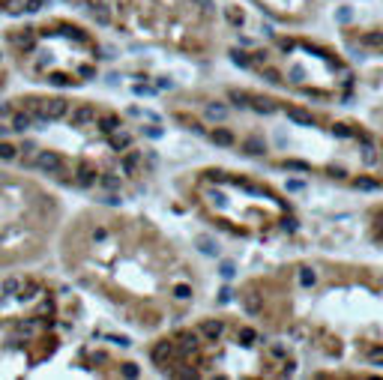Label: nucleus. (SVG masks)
<instances>
[{
  "mask_svg": "<svg viewBox=\"0 0 383 380\" xmlns=\"http://www.w3.org/2000/svg\"><path fill=\"white\" fill-rule=\"evenodd\" d=\"M48 81H51L54 87H72V84H75V81H72L69 75H63V72H54V75H51Z\"/></svg>",
  "mask_w": 383,
  "mask_h": 380,
  "instance_id": "24",
  "label": "nucleus"
},
{
  "mask_svg": "<svg viewBox=\"0 0 383 380\" xmlns=\"http://www.w3.org/2000/svg\"><path fill=\"white\" fill-rule=\"evenodd\" d=\"M36 293H39V285H27V287H24V293H21V296H24V299H33Z\"/></svg>",
  "mask_w": 383,
  "mask_h": 380,
  "instance_id": "38",
  "label": "nucleus"
},
{
  "mask_svg": "<svg viewBox=\"0 0 383 380\" xmlns=\"http://www.w3.org/2000/svg\"><path fill=\"white\" fill-rule=\"evenodd\" d=\"M159 87H162V90H171V87H174V81H168V78H159Z\"/></svg>",
  "mask_w": 383,
  "mask_h": 380,
  "instance_id": "48",
  "label": "nucleus"
},
{
  "mask_svg": "<svg viewBox=\"0 0 383 380\" xmlns=\"http://www.w3.org/2000/svg\"><path fill=\"white\" fill-rule=\"evenodd\" d=\"M279 45H282V48H285V51H293V42H290V39H282V42H279Z\"/></svg>",
  "mask_w": 383,
  "mask_h": 380,
  "instance_id": "53",
  "label": "nucleus"
},
{
  "mask_svg": "<svg viewBox=\"0 0 383 380\" xmlns=\"http://www.w3.org/2000/svg\"><path fill=\"white\" fill-rule=\"evenodd\" d=\"M353 186H356V189H377L380 183H377V180H368V177H359Z\"/></svg>",
  "mask_w": 383,
  "mask_h": 380,
  "instance_id": "31",
  "label": "nucleus"
},
{
  "mask_svg": "<svg viewBox=\"0 0 383 380\" xmlns=\"http://www.w3.org/2000/svg\"><path fill=\"white\" fill-rule=\"evenodd\" d=\"M252 60H255V63H266V51H255Z\"/></svg>",
  "mask_w": 383,
  "mask_h": 380,
  "instance_id": "42",
  "label": "nucleus"
},
{
  "mask_svg": "<svg viewBox=\"0 0 383 380\" xmlns=\"http://www.w3.org/2000/svg\"><path fill=\"white\" fill-rule=\"evenodd\" d=\"M246 153H249V156H263V153H266V144H263L260 138H249V141H246Z\"/></svg>",
  "mask_w": 383,
  "mask_h": 380,
  "instance_id": "15",
  "label": "nucleus"
},
{
  "mask_svg": "<svg viewBox=\"0 0 383 380\" xmlns=\"http://www.w3.org/2000/svg\"><path fill=\"white\" fill-rule=\"evenodd\" d=\"M204 114H207V120H216V123H222L224 117H227V108H224L222 102H210Z\"/></svg>",
  "mask_w": 383,
  "mask_h": 380,
  "instance_id": "11",
  "label": "nucleus"
},
{
  "mask_svg": "<svg viewBox=\"0 0 383 380\" xmlns=\"http://www.w3.org/2000/svg\"><path fill=\"white\" fill-rule=\"evenodd\" d=\"M266 78H270L273 84H279V81H282V78H279V72H273V69H266Z\"/></svg>",
  "mask_w": 383,
  "mask_h": 380,
  "instance_id": "46",
  "label": "nucleus"
},
{
  "mask_svg": "<svg viewBox=\"0 0 383 380\" xmlns=\"http://www.w3.org/2000/svg\"><path fill=\"white\" fill-rule=\"evenodd\" d=\"M315 282H318V273H315L312 267H302V270H299V285L302 287H315Z\"/></svg>",
  "mask_w": 383,
  "mask_h": 380,
  "instance_id": "17",
  "label": "nucleus"
},
{
  "mask_svg": "<svg viewBox=\"0 0 383 380\" xmlns=\"http://www.w3.org/2000/svg\"><path fill=\"white\" fill-rule=\"evenodd\" d=\"M138 374H141V371H138L135 362H126V365H123V377H138Z\"/></svg>",
  "mask_w": 383,
  "mask_h": 380,
  "instance_id": "36",
  "label": "nucleus"
},
{
  "mask_svg": "<svg viewBox=\"0 0 383 380\" xmlns=\"http://www.w3.org/2000/svg\"><path fill=\"white\" fill-rule=\"evenodd\" d=\"M171 356H174V345H171V341H159V345L153 348V362H159V365H165Z\"/></svg>",
  "mask_w": 383,
  "mask_h": 380,
  "instance_id": "8",
  "label": "nucleus"
},
{
  "mask_svg": "<svg viewBox=\"0 0 383 380\" xmlns=\"http://www.w3.org/2000/svg\"><path fill=\"white\" fill-rule=\"evenodd\" d=\"M237 338H240V341H243V345H255L257 332H255V329H252V326H243V329H240V335H237Z\"/></svg>",
  "mask_w": 383,
  "mask_h": 380,
  "instance_id": "28",
  "label": "nucleus"
},
{
  "mask_svg": "<svg viewBox=\"0 0 383 380\" xmlns=\"http://www.w3.org/2000/svg\"><path fill=\"white\" fill-rule=\"evenodd\" d=\"M138 165H141V153L138 150H126V156H123V174H135Z\"/></svg>",
  "mask_w": 383,
  "mask_h": 380,
  "instance_id": "13",
  "label": "nucleus"
},
{
  "mask_svg": "<svg viewBox=\"0 0 383 380\" xmlns=\"http://www.w3.org/2000/svg\"><path fill=\"white\" fill-rule=\"evenodd\" d=\"M195 348H198V335H195V332H189V335H183V338H180V353H183V356L192 353Z\"/></svg>",
  "mask_w": 383,
  "mask_h": 380,
  "instance_id": "21",
  "label": "nucleus"
},
{
  "mask_svg": "<svg viewBox=\"0 0 383 380\" xmlns=\"http://www.w3.org/2000/svg\"><path fill=\"white\" fill-rule=\"evenodd\" d=\"M90 12H93V18L96 21H99V24H111V12H108V6H102V3H96L93 9H90Z\"/></svg>",
  "mask_w": 383,
  "mask_h": 380,
  "instance_id": "20",
  "label": "nucleus"
},
{
  "mask_svg": "<svg viewBox=\"0 0 383 380\" xmlns=\"http://www.w3.org/2000/svg\"><path fill=\"white\" fill-rule=\"evenodd\" d=\"M285 171H309V162H296V159H285V165H282Z\"/></svg>",
  "mask_w": 383,
  "mask_h": 380,
  "instance_id": "29",
  "label": "nucleus"
},
{
  "mask_svg": "<svg viewBox=\"0 0 383 380\" xmlns=\"http://www.w3.org/2000/svg\"><path fill=\"white\" fill-rule=\"evenodd\" d=\"M287 120H293L296 126H315L312 114H309V111H302V108H287Z\"/></svg>",
  "mask_w": 383,
  "mask_h": 380,
  "instance_id": "9",
  "label": "nucleus"
},
{
  "mask_svg": "<svg viewBox=\"0 0 383 380\" xmlns=\"http://www.w3.org/2000/svg\"><path fill=\"white\" fill-rule=\"evenodd\" d=\"M362 45H371V48H383V30H371L362 36Z\"/></svg>",
  "mask_w": 383,
  "mask_h": 380,
  "instance_id": "19",
  "label": "nucleus"
},
{
  "mask_svg": "<svg viewBox=\"0 0 383 380\" xmlns=\"http://www.w3.org/2000/svg\"><path fill=\"white\" fill-rule=\"evenodd\" d=\"M231 99H234L237 105H249V102H246V93H237V90H231Z\"/></svg>",
  "mask_w": 383,
  "mask_h": 380,
  "instance_id": "40",
  "label": "nucleus"
},
{
  "mask_svg": "<svg viewBox=\"0 0 383 380\" xmlns=\"http://www.w3.org/2000/svg\"><path fill=\"white\" fill-rule=\"evenodd\" d=\"M18 290H21V279H15V276H12V279H6V282H3V293H6V296H12V293H18Z\"/></svg>",
  "mask_w": 383,
  "mask_h": 380,
  "instance_id": "27",
  "label": "nucleus"
},
{
  "mask_svg": "<svg viewBox=\"0 0 383 380\" xmlns=\"http://www.w3.org/2000/svg\"><path fill=\"white\" fill-rule=\"evenodd\" d=\"M9 126L15 129V132H27L30 126H36V120H33V114L27 108H21V111H12L9 114Z\"/></svg>",
  "mask_w": 383,
  "mask_h": 380,
  "instance_id": "3",
  "label": "nucleus"
},
{
  "mask_svg": "<svg viewBox=\"0 0 383 380\" xmlns=\"http://www.w3.org/2000/svg\"><path fill=\"white\" fill-rule=\"evenodd\" d=\"M117 129H120V117H117V114L99 117V132H102V135H111V132H117Z\"/></svg>",
  "mask_w": 383,
  "mask_h": 380,
  "instance_id": "10",
  "label": "nucleus"
},
{
  "mask_svg": "<svg viewBox=\"0 0 383 380\" xmlns=\"http://www.w3.org/2000/svg\"><path fill=\"white\" fill-rule=\"evenodd\" d=\"M243 306H246V312H249V315H257V312L263 309V302H260V296H257V293H246Z\"/></svg>",
  "mask_w": 383,
  "mask_h": 380,
  "instance_id": "16",
  "label": "nucleus"
},
{
  "mask_svg": "<svg viewBox=\"0 0 383 380\" xmlns=\"http://www.w3.org/2000/svg\"><path fill=\"white\" fill-rule=\"evenodd\" d=\"M0 183H3V177H0Z\"/></svg>",
  "mask_w": 383,
  "mask_h": 380,
  "instance_id": "54",
  "label": "nucleus"
},
{
  "mask_svg": "<svg viewBox=\"0 0 383 380\" xmlns=\"http://www.w3.org/2000/svg\"><path fill=\"white\" fill-rule=\"evenodd\" d=\"M195 246H198V252H201V254H210V257H216V254H219V243H216L213 237H207V234H201V237L195 240Z\"/></svg>",
  "mask_w": 383,
  "mask_h": 380,
  "instance_id": "7",
  "label": "nucleus"
},
{
  "mask_svg": "<svg viewBox=\"0 0 383 380\" xmlns=\"http://www.w3.org/2000/svg\"><path fill=\"white\" fill-rule=\"evenodd\" d=\"M227 21H231L234 27H243V21H246V15H243L240 9H227Z\"/></svg>",
  "mask_w": 383,
  "mask_h": 380,
  "instance_id": "30",
  "label": "nucleus"
},
{
  "mask_svg": "<svg viewBox=\"0 0 383 380\" xmlns=\"http://www.w3.org/2000/svg\"><path fill=\"white\" fill-rule=\"evenodd\" d=\"M135 93H138V96H147V93H153V90H150V87H144V84H138V87H135Z\"/></svg>",
  "mask_w": 383,
  "mask_h": 380,
  "instance_id": "49",
  "label": "nucleus"
},
{
  "mask_svg": "<svg viewBox=\"0 0 383 380\" xmlns=\"http://www.w3.org/2000/svg\"><path fill=\"white\" fill-rule=\"evenodd\" d=\"M362 162H365V165H377V162H380L377 150H374L371 144H365V150H362Z\"/></svg>",
  "mask_w": 383,
  "mask_h": 380,
  "instance_id": "26",
  "label": "nucleus"
},
{
  "mask_svg": "<svg viewBox=\"0 0 383 380\" xmlns=\"http://www.w3.org/2000/svg\"><path fill=\"white\" fill-rule=\"evenodd\" d=\"M332 135H338V138H351L353 129H351V126H344V123H335V126H332Z\"/></svg>",
  "mask_w": 383,
  "mask_h": 380,
  "instance_id": "32",
  "label": "nucleus"
},
{
  "mask_svg": "<svg viewBox=\"0 0 383 380\" xmlns=\"http://www.w3.org/2000/svg\"><path fill=\"white\" fill-rule=\"evenodd\" d=\"M9 42L18 45V48H27L30 45V33H9Z\"/></svg>",
  "mask_w": 383,
  "mask_h": 380,
  "instance_id": "25",
  "label": "nucleus"
},
{
  "mask_svg": "<svg viewBox=\"0 0 383 380\" xmlns=\"http://www.w3.org/2000/svg\"><path fill=\"white\" fill-rule=\"evenodd\" d=\"M213 144H219V147H234L237 138H234V132H227V129H216V132H213Z\"/></svg>",
  "mask_w": 383,
  "mask_h": 380,
  "instance_id": "12",
  "label": "nucleus"
},
{
  "mask_svg": "<svg viewBox=\"0 0 383 380\" xmlns=\"http://www.w3.org/2000/svg\"><path fill=\"white\" fill-rule=\"evenodd\" d=\"M78 186H84V189H90L93 183H99V177H96V168L93 165H78Z\"/></svg>",
  "mask_w": 383,
  "mask_h": 380,
  "instance_id": "6",
  "label": "nucleus"
},
{
  "mask_svg": "<svg viewBox=\"0 0 383 380\" xmlns=\"http://www.w3.org/2000/svg\"><path fill=\"white\" fill-rule=\"evenodd\" d=\"M270 353H273V356H285V348H282V345H273Z\"/></svg>",
  "mask_w": 383,
  "mask_h": 380,
  "instance_id": "45",
  "label": "nucleus"
},
{
  "mask_svg": "<svg viewBox=\"0 0 383 380\" xmlns=\"http://www.w3.org/2000/svg\"><path fill=\"white\" fill-rule=\"evenodd\" d=\"M224 332V323L222 320H207V323H201V335L204 338H210V341H219Z\"/></svg>",
  "mask_w": 383,
  "mask_h": 380,
  "instance_id": "5",
  "label": "nucleus"
},
{
  "mask_svg": "<svg viewBox=\"0 0 383 380\" xmlns=\"http://www.w3.org/2000/svg\"><path fill=\"white\" fill-rule=\"evenodd\" d=\"M60 33H66V36H72V39H78V42H87V36H84L81 30H75V27H63Z\"/></svg>",
  "mask_w": 383,
  "mask_h": 380,
  "instance_id": "35",
  "label": "nucleus"
},
{
  "mask_svg": "<svg viewBox=\"0 0 383 380\" xmlns=\"http://www.w3.org/2000/svg\"><path fill=\"white\" fill-rule=\"evenodd\" d=\"M290 335H293V338H302V335H305V329H302V326H293V329H290Z\"/></svg>",
  "mask_w": 383,
  "mask_h": 380,
  "instance_id": "47",
  "label": "nucleus"
},
{
  "mask_svg": "<svg viewBox=\"0 0 383 380\" xmlns=\"http://www.w3.org/2000/svg\"><path fill=\"white\" fill-rule=\"evenodd\" d=\"M174 296H177V299H192V287L189 285H177L174 287Z\"/></svg>",
  "mask_w": 383,
  "mask_h": 380,
  "instance_id": "33",
  "label": "nucleus"
},
{
  "mask_svg": "<svg viewBox=\"0 0 383 380\" xmlns=\"http://www.w3.org/2000/svg\"><path fill=\"white\" fill-rule=\"evenodd\" d=\"M207 180H227V177H224L222 171H210V174H207Z\"/></svg>",
  "mask_w": 383,
  "mask_h": 380,
  "instance_id": "43",
  "label": "nucleus"
},
{
  "mask_svg": "<svg viewBox=\"0 0 383 380\" xmlns=\"http://www.w3.org/2000/svg\"><path fill=\"white\" fill-rule=\"evenodd\" d=\"M231 299H234V290L231 287H222L219 290V302H231Z\"/></svg>",
  "mask_w": 383,
  "mask_h": 380,
  "instance_id": "37",
  "label": "nucleus"
},
{
  "mask_svg": "<svg viewBox=\"0 0 383 380\" xmlns=\"http://www.w3.org/2000/svg\"><path fill=\"white\" fill-rule=\"evenodd\" d=\"M78 75H81V78H93L96 69H93V66H81V69H78Z\"/></svg>",
  "mask_w": 383,
  "mask_h": 380,
  "instance_id": "39",
  "label": "nucleus"
},
{
  "mask_svg": "<svg viewBox=\"0 0 383 380\" xmlns=\"http://www.w3.org/2000/svg\"><path fill=\"white\" fill-rule=\"evenodd\" d=\"M108 341H114V345H120V348H126V345H129V338H126V335H111Z\"/></svg>",
  "mask_w": 383,
  "mask_h": 380,
  "instance_id": "41",
  "label": "nucleus"
},
{
  "mask_svg": "<svg viewBox=\"0 0 383 380\" xmlns=\"http://www.w3.org/2000/svg\"><path fill=\"white\" fill-rule=\"evenodd\" d=\"M219 273H222V279H234V273H237V267H234L231 260H224L222 267H219Z\"/></svg>",
  "mask_w": 383,
  "mask_h": 380,
  "instance_id": "34",
  "label": "nucleus"
},
{
  "mask_svg": "<svg viewBox=\"0 0 383 380\" xmlns=\"http://www.w3.org/2000/svg\"><path fill=\"white\" fill-rule=\"evenodd\" d=\"M290 75H293V78H290V81H302V69H299V66H296V69H293V72H290Z\"/></svg>",
  "mask_w": 383,
  "mask_h": 380,
  "instance_id": "52",
  "label": "nucleus"
},
{
  "mask_svg": "<svg viewBox=\"0 0 383 380\" xmlns=\"http://www.w3.org/2000/svg\"><path fill=\"white\" fill-rule=\"evenodd\" d=\"M380 165H383V159H380Z\"/></svg>",
  "mask_w": 383,
  "mask_h": 380,
  "instance_id": "55",
  "label": "nucleus"
},
{
  "mask_svg": "<svg viewBox=\"0 0 383 380\" xmlns=\"http://www.w3.org/2000/svg\"><path fill=\"white\" fill-rule=\"evenodd\" d=\"M287 189H290V192H299V189H302V183H299V180H290V183H287Z\"/></svg>",
  "mask_w": 383,
  "mask_h": 380,
  "instance_id": "50",
  "label": "nucleus"
},
{
  "mask_svg": "<svg viewBox=\"0 0 383 380\" xmlns=\"http://www.w3.org/2000/svg\"><path fill=\"white\" fill-rule=\"evenodd\" d=\"M99 186L105 192H120V177L117 174H102L99 177Z\"/></svg>",
  "mask_w": 383,
  "mask_h": 380,
  "instance_id": "14",
  "label": "nucleus"
},
{
  "mask_svg": "<svg viewBox=\"0 0 383 380\" xmlns=\"http://www.w3.org/2000/svg\"><path fill=\"white\" fill-rule=\"evenodd\" d=\"M93 120H96L93 105H78V108L69 114V123H72V126H87V123H93Z\"/></svg>",
  "mask_w": 383,
  "mask_h": 380,
  "instance_id": "2",
  "label": "nucleus"
},
{
  "mask_svg": "<svg viewBox=\"0 0 383 380\" xmlns=\"http://www.w3.org/2000/svg\"><path fill=\"white\" fill-rule=\"evenodd\" d=\"M231 60H234V66H240V69H249V66H252V57H249L246 51H240V48L231 51Z\"/></svg>",
  "mask_w": 383,
  "mask_h": 380,
  "instance_id": "18",
  "label": "nucleus"
},
{
  "mask_svg": "<svg viewBox=\"0 0 383 380\" xmlns=\"http://www.w3.org/2000/svg\"><path fill=\"white\" fill-rule=\"evenodd\" d=\"M252 108H255L257 114H273V111H276V102H270V99H255Z\"/></svg>",
  "mask_w": 383,
  "mask_h": 380,
  "instance_id": "22",
  "label": "nucleus"
},
{
  "mask_svg": "<svg viewBox=\"0 0 383 380\" xmlns=\"http://www.w3.org/2000/svg\"><path fill=\"white\" fill-rule=\"evenodd\" d=\"M282 231H296V222H293V219H285V222H282Z\"/></svg>",
  "mask_w": 383,
  "mask_h": 380,
  "instance_id": "44",
  "label": "nucleus"
},
{
  "mask_svg": "<svg viewBox=\"0 0 383 380\" xmlns=\"http://www.w3.org/2000/svg\"><path fill=\"white\" fill-rule=\"evenodd\" d=\"M15 156H18V147H12V144H3V141H0V162H12Z\"/></svg>",
  "mask_w": 383,
  "mask_h": 380,
  "instance_id": "23",
  "label": "nucleus"
},
{
  "mask_svg": "<svg viewBox=\"0 0 383 380\" xmlns=\"http://www.w3.org/2000/svg\"><path fill=\"white\" fill-rule=\"evenodd\" d=\"M33 165H36L39 171H45V174H60V171H63V159L57 156L54 150H42V153H36Z\"/></svg>",
  "mask_w": 383,
  "mask_h": 380,
  "instance_id": "1",
  "label": "nucleus"
},
{
  "mask_svg": "<svg viewBox=\"0 0 383 380\" xmlns=\"http://www.w3.org/2000/svg\"><path fill=\"white\" fill-rule=\"evenodd\" d=\"M338 18H341V21H351V9H348V6H344V9H341V12H338Z\"/></svg>",
  "mask_w": 383,
  "mask_h": 380,
  "instance_id": "51",
  "label": "nucleus"
},
{
  "mask_svg": "<svg viewBox=\"0 0 383 380\" xmlns=\"http://www.w3.org/2000/svg\"><path fill=\"white\" fill-rule=\"evenodd\" d=\"M108 144H111V150H117V153H126L129 147H132V135L117 129V132H111V135H108Z\"/></svg>",
  "mask_w": 383,
  "mask_h": 380,
  "instance_id": "4",
  "label": "nucleus"
}]
</instances>
